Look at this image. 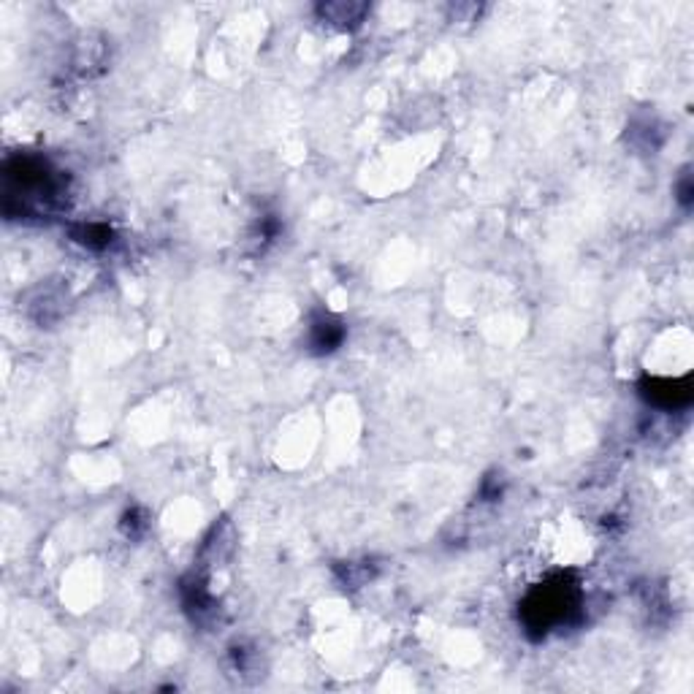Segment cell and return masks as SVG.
Returning a JSON list of instances; mask_svg holds the SVG:
<instances>
[{"label": "cell", "instance_id": "obj_3", "mask_svg": "<svg viewBox=\"0 0 694 694\" xmlns=\"http://www.w3.org/2000/svg\"><path fill=\"white\" fill-rule=\"evenodd\" d=\"M345 339V328L339 320H334L331 315H320L315 323H312V331H309V345L315 353H334Z\"/></svg>", "mask_w": 694, "mask_h": 694}, {"label": "cell", "instance_id": "obj_5", "mask_svg": "<svg viewBox=\"0 0 694 694\" xmlns=\"http://www.w3.org/2000/svg\"><path fill=\"white\" fill-rule=\"evenodd\" d=\"M678 201H681L684 207L692 204V182H689V176H684L681 185H678Z\"/></svg>", "mask_w": 694, "mask_h": 694}, {"label": "cell", "instance_id": "obj_1", "mask_svg": "<svg viewBox=\"0 0 694 694\" xmlns=\"http://www.w3.org/2000/svg\"><path fill=\"white\" fill-rule=\"evenodd\" d=\"M578 611V589L575 586H542L540 592H535L527 605H524V624L527 629H538L540 635H545L550 626L567 621L570 614Z\"/></svg>", "mask_w": 694, "mask_h": 694}, {"label": "cell", "instance_id": "obj_4", "mask_svg": "<svg viewBox=\"0 0 694 694\" xmlns=\"http://www.w3.org/2000/svg\"><path fill=\"white\" fill-rule=\"evenodd\" d=\"M74 239L87 244V247H95V250H103L112 244V229L106 226H98V223H90V226H81L74 231Z\"/></svg>", "mask_w": 694, "mask_h": 694}, {"label": "cell", "instance_id": "obj_2", "mask_svg": "<svg viewBox=\"0 0 694 694\" xmlns=\"http://www.w3.org/2000/svg\"><path fill=\"white\" fill-rule=\"evenodd\" d=\"M367 11H369V5H364V3H326V5L317 8L320 19L328 22V25H334L336 30H353V27H358L364 22Z\"/></svg>", "mask_w": 694, "mask_h": 694}]
</instances>
